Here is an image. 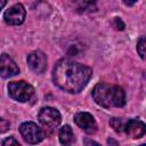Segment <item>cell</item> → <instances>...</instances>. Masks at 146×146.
<instances>
[{"label":"cell","mask_w":146,"mask_h":146,"mask_svg":"<svg viewBox=\"0 0 146 146\" xmlns=\"http://www.w3.org/2000/svg\"><path fill=\"white\" fill-rule=\"evenodd\" d=\"M8 94L13 99L24 103L33 97L34 89L25 81H14L8 84Z\"/></svg>","instance_id":"3957f363"},{"label":"cell","mask_w":146,"mask_h":146,"mask_svg":"<svg viewBox=\"0 0 146 146\" xmlns=\"http://www.w3.org/2000/svg\"><path fill=\"white\" fill-rule=\"evenodd\" d=\"M114 25L116 26V29H120V30H123L124 29V24H123V22L121 21V18H115L114 19Z\"/></svg>","instance_id":"2e32d148"},{"label":"cell","mask_w":146,"mask_h":146,"mask_svg":"<svg viewBox=\"0 0 146 146\" xmlns=\"http://www.w3.org/2000/svg\"><path fill=\"white\" fill-rule=\"evenodd\" d=\"M10 145H15V146H19V143L14 138V137H9L7 139H5L2 141V146H10Z\"/></svg>","instance_id":"9a60e30c"},{"label":"cell","mask_w":146,"mask_h":146,"mask_svg":"<svg viewBox=\"0 0 146 146\" xmlns=\"http://www.w3.org/2000/svg\"><path fill=\"white\" fill-rule=\"evenodd\" d=\"M58 137H59L60 144H63V145H71L75 139L74 133L72 131V128L68 124H65L59 129Z\"/></svg>","instance_id":"8fae6325"},{"label":"cell","mask_w":146,"mask_h":146,"mask_svg":"<svg viewBox=\"0 0 146 146\" xmlns=\"http://www.w3.org/2000/svg\"><path fill=\"white\" fill-rule=\"evenodd\" d=\"M74 2H75V6L78 9L84 11V10L91 9L95 6V3L97 2V0H74Z\"/></svg>","instance_id":"7c38bea8"},{"label":"cell","mask_w":146,"mask_h":146,"mask_svg":"<svg viewBox=\"0 0 146 146\" xmlns=\"http://www.w3.org/2000/svg\"><path fill=\"white\" fill-rule=\"evenodd\" d=\"M19 133L27 144H38L44 137L42 129L34 122L22 123L19 127Z\"/></svg>","instance_id":"5b68a950"},{"label":"cell","mask_w":146,"mask_h":146,"mask_svg":"<svg viewBox=\"0 0 146 146\" xmlns=\"http://www.w3.org/2000/svg\"><path fill=\"white\" fill-rule=\"evenodd\" d=\"M38 119H39L40 123L42 124L43 129L48 133H51L52 131H55V129L59 125V123L62 121L60 113L54 107L41 108L38 114Z\"/></svg>","instance_id":"277c9868"},{"label":"cell","mask_w":146,"mask_h":146,"mask_svg":"<svg viewBox=\"0 0 146 146\" xmlns=\"http://www.w3.org/2000/svg\"><path fill=\"white\" fill-rule=\"evenodd\" d=\"M137 51H138V55L140 56V58L146 60V36L139 39V41L137 43Z\"/></svg>","instance_id":"5bb4252c"},{"label":"cell","mask_w":146,"mask_h":146,"mask_svg":"<svg viewBox=\"0 0 146 146\" xmlns=\"http://www.w3.org/2000/svg\"><path fill=\"white\" fill-rule=\"evenodd\" d=\"M25 8L21 3H16L8 8L3 14V19L9 25H19L25 19Z\"/></svg>","instance_id":"8992f818"},{"label":"cell","mask_w":146,"mask_h":146,"mask_svg":"<svg viewBox=\"0 0 146 146\" xmlns=\"http://www.w3.org/2000/svg\"><path fill=\"white\" fill-rule=\"evenodd\" d=\"M6 124H9V122H6L5 119H1V132H5L6 131Z\"/></svg>","instance_id":"e0dca14e"},{"label":"cell","mask_w":146,"mask_h":146,"mask_svg":"<svg viewBox=\"0 0 146 146\" xmlns=\"http://www.w3.org/2000/svg\"><path fill=\"white\" fill-rule=\"evenodd\" d=\"M92 75L90 67L63 58L57 62L52 71L54 83L62 90L71 94L80 92L88 83Z\"/></svg>","instance_id":"6da1fadb"},{"label":"cell","mask_w":146,"mask_h":146,"mask_svg":"<svg viewBox=\"0 0 146 146\" xmlns=\"http://www.w3.org/2000/svg\"><path fill=\"white\" fill-rule=\"evenodd\" d=\"M124 132L127 133V136L131 139H137V138H141L145 133H146V124L137 119H131L128 120L125 122V127H124Z\"/></svg>","instance_id":"ba28073f"},{"label":"cell","mask_w":146,"mask_h":146,"mask_svg":"<svg viewBox=\"0 0 146 146\" xmlns=\"http://www.w3.org/2000/svg\"><path fill=\"white\" fill-rule=\"evenodd\" d=\"M5 5H6V0H1V7L2 8L5 7Z\"/></svg>","instance_id":"ffe728a7"},{"label":"cell","mask_w":146,"mask_h":146,"mask_svg":"<svg viewBox=\"0 0 146 146\" xmlns=\"http://www.w3.org/2000/svg\"><path fill=\"white\" fill-rule=\"evenodd\" d=\"M74 121L87 133H94L97 129V123L90 113L80 112L74 116Z\"/></svg>","instance_id":"9c48e42d"},{"label":"cell","mask_w":146,"mask_h":146,"mask_svg":"<svg viewBox=\"0 0 146 146\" xmlns=\"http://www.w3.org/2000/svg\"><path fill=\"white\" fill-rule=\"evenodd\" d=\"M27 64H29V67L33 72L39 73V74L43 73L47 68V57L40 50L32 51L27 56Z\"/></svg>","instance_id":"52a82bcc"},{"label":"cell","mask_w":146,"mask_h":146,"mask_svg":"<svg viewBox=\"0 0 146 146\" xmlns=\"http://www.w3.org/2000/svg\"><path fill=\"white\" fill-rule=\"evenodd\" d=\"M125 122L122 117H113L111 121H110V124L111 127L116 131V132H121V131H124V127H125Z\"/></svg>","instance_id":"4fadbf2b"},{"label":"cell","mask_w":146,"mask_h":146,"mask_svg":"<svg viewBox=\"0 0 146 146\" xmlns=\"http://www.w3.org/2000/svg\"><path fill=\"white\" fill-rule=\"evenodd\" d=\"M0 67H1V76L3 79H8L11 76H15L19 73V68L16 65V63L6 54L1 55L0 59Z\"/></svg>","instance_id":"30bf717a"},{"label":"cell","mask_w":146,"mask_h":146,"mask_svg":"<svg viewBox=\"0 0 146 146\" xmlns=\"http://www.w3.org/2000/svg\"><path fill=\"white\" fill-rule=\"evenodd\" d=\"M137 0H123V2L127 5V6H132Z\"/></svg>","instance_id":"ac0fdd59"},{"label":"cell","mask_w":146,"mask_h":146,"mask_svg":"<svg viewBox=\"0 0 146 146\" xmlns=\"http://www.w3.org/2000/svg\"><path fill=\"white\" fill-rule=\"evenodd\" d=\"M94 100L103 107H122L125 104V92L120 86L98 83L92 89Z\"/></svg>","instance_id":"7a4b0ae2"},{"label":"cell","mask_w":146,"mask_h":146,"mask_svg":"<svg viewBox=\"0 0 146 146\" xmlns=\"http://www.w3.org/2000/svg\"><path fill=\"white\" fill-rule=\"evenodd\" d=\"M107 143H108V144H114V145H117V143H116V141H114V140H112V139H108V140H107Z\"/></svg>","instance_id":"d6986e66"}]
</instances>
